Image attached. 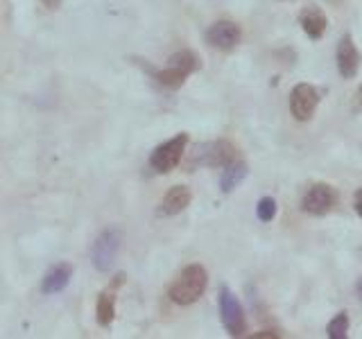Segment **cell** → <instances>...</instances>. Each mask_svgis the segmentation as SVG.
Wrapping results in <instances>:
<instances>
[{
	"instance_id": "6da1fadb",
	"label": "cell",
	"mask_w": 362,
	"mask_h": 339,
	"mask_svg": "<svg viewBox=\"0 0 362 339\" xmlns=\"http://www.w3.org/2000/svg\"><path fill=\"white\" fill-rule=\"evenodd\" d=\"M209 287V274L202 265H188L181 269V274L173 280L168 290V297L177 305H192L197 303Z\"/></svg>"
},
{
	"instance_id": "7a4b0ae2",
	"label": "cell",
	"mask_w": 362,
	"mask_h": 339,
	"mask_svg": "<svg viewBox=\"0 0 362 339\" xmlns=\"http://www.w3.org/2000/svg\"><path fill=\"white\" fill-rule=\"evenodd\" d=\"M197 66H199V61H197L195 54H192L190 50H181V52H175L173 56H170L168 66L163 68V71H154V79L161 86L175 90L197 71Z\"/></svg>"
},
{
	"instance_id": "3957f363",
	"label": "cell",
	"mask_w": 362,
	"mask_h": 339,
	"mask_svg": "<svg viewBox=\"0 0 362 339\" xmlns=\"http://www.w3.org/2000/svg\"><path fill=\"white\" fill-rule=\"evenodd\" d=\"M238 150L229 141H211L197 147V152L190 158V167H226L235 161Z\"/></svg>"
},
{
	"instance_id": "277c9868",
	"label": "cell",
	"mask_w": 362,
	"mask_h": 339,
	"mask_svg": "<svg viewBox=\"0 0 362 339\" xmlns=\"http://www.w3.org/2000/svg\"><path fill=\"white\" fill-rule=\"evenodd\" d=\"M186 145H188V133H177L175 138L158 145L150 156V165L154 172H158V174L173 172V170L181 163V158H184Z\"/></svg>"
},
{
	"instance_id": "5b68a950",
	"label": "cell",
	"mask_w": 362,
	"mask_h": 339,
	"mask_svg": "<svg viewBox=\"0 0 362 339\" xmlns=\"http://www.w3.org/2000/svg\"><path fill=\"white\" fill-rule=\"evenodd\" d=\"M220 319L231 337H243L247 333V316L240 301L229 287L220 290Z\"/></svg>"
},
{
	"instance_id": "8992f818",
	"label": "cell",
	"mask_w": 362,
	"mask_h": 339,
	"mask_svg": "<svg viewBox=\"0 0 362 339\" xmlns=\"http://www.w3.org/2000/svg\"><path fill=\"white\" fill-rule=\"evenodd\" d=\"M120 251V233L116 229H107L98 235V240L93 242V249H90V260L98 271L107 274V271L113 267Z\"/></svg>"
},
{
	"instance_id": "52a82bcc",
	"label": "cell",
	"mask_w": 362,
	"mask_h": 339,
	"mask_svg": "<svg viewBox=\"0 0 362 339\" xmlns=\"http://www.w3.org/2000/svg\"><path fill=\"white\" fill-rule=\"evenodd\" d=\"M337 203V192L328 184H313L301 197V210L315 215V218H324L333 210Z\"/></svg>"
},
{
	"instance_id": "ba28073f",
	"label": "cell",
	"mask_w": 362,
	"mask_h": 339,
	"mask_svg": "<svg viewBox=\"0 0 362 339\" xmlns=\"http://www.w3.org/2000/svg\"><path fill=\"white\" fill-rule=\"evenodd\" d=\"M317 105H320V93H317L315 86L301 82V84H297V86L292 88V93H290V111H292L294 120L308 122L315 116Z\"/></svg>"
},
{
	"instance_id": "9c48e42d",
	"label": "cell",
	"mask_w": 362,
	"mask_h": 339,
	"mask_svg": "<svg viewBox=\"0 0 362 339\" xmlns=\"http://www.w3.org/2000/svg\"><path fill=\"white\" fill-rule=\"evenodd\" d=\"M240 39H243V30L233 20H218L206 30V43L215 50L229 52L240 43Z\"/></svg>"
},
{
	"instance_id": "30bf717a",
	"label": "cell",
	"mask_w": 362,
	"mask_h": 339,
	"mask_svg": "<svg viewBox=\"0 0 362 339\" xmlns=\"http://www.w3.org/2000/svg\"><path fill=\"white\" fill-rule=\"evenodd\" d=\"M124 274H116V278L111 280V285L105 287L98 297V305H95V319L102 328H109L116 319V292L122 285Z\"/></svg>"
},
{
	"instance_id": "8fae6325",
	"label": "cell",
	"mask_w": 362,
	"mask_h": 339,
	"mask_svg": "<svg viewBox=\"0 0 362 339\" xmlns=\"http://www.w3.org/2000/svg\"><path fill=\"white\" fill-rule=\"evenodd\" d=\"M335 61H337V71L344 79H354L358 75L360 68V52L356 48L351 34H344L337 43V52H335Z\"/></svg>"
},
{
	"instance_id": "7c38bea8",
	"label": "cell",
	"mask_w": 362,
	"mask_h": 339,
	"mask_svg": "<svg viewBox=\"0 0 362 339\" xmlns=\"http://www.w3.org/2000/svg\"><path fill=\"white\" fill-rule=\"evenodd\" d=\"M190 190L186 186H173L165 197L161 199V206H158V215H165V218H173V215H179L181 210H186L190 206Z\"/></svg>"
},
{
	"instance_id": "4fadbf2b",
	"label": "cell",
	"mask_w": 362,
	"mask_h": 339,
	"mask_svg": "<svg viewBox=\"0 0 362 339\" xmlns=\"http://www.w3.org/2000/svg\"><path fill=\"white\" fill-rule=\"evenodd\" d=\"M73 278V267L66 265V263H59L54 265L48 274L43 276V282H41V292L43 294H59L68 287V282Z\"/></svg>"
},
{
	"instance_id": "5bb4252c",
	"label": "cell",
	"mask_w": 362,
	"mask_h": 339,
	"mask_svg": "<svg viewBox=\"0 0 362 339\" xmlns=\"http://www.w3.org/2000/svg\"><path fill=\"white\" fill-rule=\"evenodd\" d=\"M299 23H301V30L315 41L322 39L328 28V18L320 7H305L299 14Z\"/></svg>"
},
{
	"instance_id": "9a60e30c",
	"label": "cell",
	"mask_w": 362,
	"mask_h": 339,
	"mask_svg": "<svg viewBox=\"0 0 362 339\" xmlns=\"http://www.w3.org/2000/svg\"><path fill=\"white\" fill-rule=\"evenodd\" d=\"M247 174H249V167L243 161H233L231 165H226L222 177H220V188H222L224 195H229V192H233L238 186H240L247 179Z\"/></svg>"
},
{
	"instance_id": "2e32d148",
	"label": "cell",
	"mask_w": 362,
	"mask_h": 339,
	"mask_svg": "<svg viewBox=\"0 0 362 339\" xmlns=\"http://www.w3.org/2000/svg\"><path fill=\"white\" fill-rule=\"evenodd\" d=\"M326 333L331 339H346L349 333V314L346 312H337L331 321H328Z\"/></svg>"
},
{
	"instance_id": "e0dca14e",
	"label": "cell",
	"mask_w": 362,
	"mask_h": 339,
	"mask_svg": "<svg viewBox=\"0 0 362 339\" xmlns=\"http://www.w3.org/2000/svg\"><path fill=\"white\" fill-rule=\"evenodd\" d=\"M256 215H258V220H260V222H272V220H274V215H276V201L272 199V197L258 199Z\"/></svg>"
},
{
	"instance_id": "ac0fdd59",
	"label": "cell",
	"mask_w": 362,
	"mask_h": 339,
	"mask_svg": "<svg viewBox=\"0 0 362 339\" xmlns=\"http://www.w3.org/2000/svg\"><path fill=\"white\" fill-rule=\"evenodd\" d=\"M354 206H356V213L362 218V188L356 190V197H354Z\"/></svg>"
},
{
	"instance_id": "d6986e66",
	"label": "cell",
	"mask_w": 362,
	"mask_h": 339,
	"mask_svg": "<svg viewBox=\"0 0 362 339\" xmlns=\"http://www.w3.org/2000/svg\"><path fill=\"white\" fill-rule=\"evenodd\" d=\"M254 337H281L279 331H263V333H254Z\"/></svg>"
},
{
	"instance_id": "ffe728a7",
	"label": "cell",
	"mask_w": 362,
	"mask_h": 339,
	"mask_svg": "<svg viewBox=\"0 0 362 339\" xmlns=\"http://www.w3.org/2000/svg\"><path fill=\"white\" fill-rule=\"evenodd\" d=\"M41 3L48 7V9H57V7L62 5V0H41Z\"/></svg>"
},
{
	"instance_id": "44dd1931",
	"label": "cell",
	"mask_w": 362,
	"mask_h": 339,
	"mask_svg": "<svg viewBox=\"0 0 362 339\" xmlns=\"http://www.w3.org/2000/svg\"><path fill=\"white\" fill-rule=\"evenodd\" d=\"M358 292H360V299H362V280L358 282Z\"/></svg>"
},
{
	"instance_id": "7402d4cb",
	"label": "cell",
	"mask_w": 362,
	"mask_h": 339,
	"mask_svg": "<svg viewBox=\"0 0 362 339\" xmlns=\"http://www.w3.org/2000/svg\"><path fill=\"white\" fill-rule=\"evenodd\" d=\"M358 95H360V105H362V88H360V93H358Z\"/></svg>"
}]
</instances>
